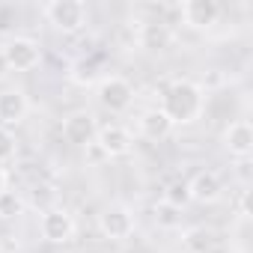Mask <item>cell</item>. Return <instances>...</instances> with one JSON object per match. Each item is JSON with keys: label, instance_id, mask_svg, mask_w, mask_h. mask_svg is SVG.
<instances>
[{"label": "cell", "instance_id": "obj_1", "mask_svg": "<svg viewBox=\"0 0 253 253\" xmlns=\"http://www.w3.org/2000/svg\"><path fill=\"white\" fill-rule=\"evenodd\" d=\"M203 104H206V92L197 81H188V78H179L173 81L167 89H164V101H161V110L167 113V119L176 125H191L194 119H200L203 113Z\"/></svg>", "mask_w": 253, "mask_h": 253}, {"label": "cell", "instance_id": "obj_2", "mask_svg": "<svg viewBox=\"0 0 253 253\" xmlns=\"http://www.w3.org/2000/svg\"><path fill=\"white\" fill-rule=\"evenodd\" d=\"M45 18L60 33H78L89 21V9L81 0H51L45 3Z\"/></svg>", "mask_w": 253, "mask_h": 253}, {"label": "cell", "instance_id": "obj_3", "mask_svg": "<svg viewBox=\"0 0 253 253\" xmlns=\"http://www.w3.org/2000/svg\"><path fill=\"white\" fill-rule=\"evenodd\" d=\"M95 98L104 110L110 113H122V110H128L131 101H134V86L128 78H122V75H104L98 84H95Z\"/></svg>", "mask_w": 253, "mask_h": 253}, {"label": "cell", "instance_id": "obj_4", "mask_svg": "<svg viewBox=\"0 0 253 253\" xmlns=\"http://www.w3.org/2000/svg\"><path fill=\"white\" fill-rule=\"evenodd\" d=\"M75 217H72V211L69 209H63V206H51V209H45L42 211V217H39V232H42V238L45 241H51V244H66V241H72L75 238Z\"/></svg>", "mask_w": 253, "mask_h": 253}, {"label": "cell", "instance_id": "obj_5", "mask_svg": "<svg viewBox=\"0 0 253 253\" xmlns=\"http://www.w3.org/2000/svg\"><path fill=\"white\" fill-rule=\"evenodd\" d=\"M134 211L128 206H107L101 214H98V232L110 241H125V238H131L134 235Z\"/></svg>", "mask_w": 253, "mask_h": 253}, {"label": "cell", "instance_id": "obj_6", "mask_svg": "<svg viewBox=\"0 0 253 253\" xmlns=\"http://www.w3.org/2000/svg\"><path fill=\"white\" fill-rule=\"evenodd\" d=\"M3 57L9 63V72H30L42 63V51H39V42L30 39V36H15L6 42L3 48Z\"/></svg>", "mask_w": 253, "mask_h": 253}, {"label": "cell", "instance_id": "obj_7", "mask_svg": "<svg viewBox=\"0 0 253 253\" xmlns=\"http://www.w3.org/2000/svg\"><path fill=\"white\" fill-rule=\"evenodd\" d=\"M92 146H98L101 155H107V158H122V155H128L134 149V134L125 128V125L110 122V125H101L98 128Z\"/></svg>", "mask_w": 253, "mask_h": 253}, {"label": "cell", "instance_id": "obj_8", "mask_svg": "<svg viewBox=\"0 0 253 253\" xmlns=\"http://www.w3.org/2000/svg\"><path fill=\"white\" fill-rule=\"evenodd\" d=\"M95 134H98V125L89 110H75L63 119V137L72 146H92Z\"/></svg>", "mask_w": 253, "mask_h": 253}, {"label": "cell", "instance_id": "obj_9", "mask_svg": "<svg viewBox=\"0 0 253 253\" xmlns=\"http://www.w3.org/2000/svg\"><path fill=\"white\" fill-rule=\"evenodd\" d=\"M179 12H182V21L188 30H209L220 18V6L214 0H185Z\"/></svg>", "mask_w": 253, "mask_h": 253}, {"label": "cell", "instance_id": "obj_10", "mask_svg": "<svg viewBox=\"0 0 253 253\" xmlns=\"http://www.w3.org/2000/svg\"><path fill=\"white\" fill-rule=\"evenodd\" d=\"M185 185H188V197L194 203H200V206H211V203H217L223 197V179L214 170H200Z\"/></svg>", "mask_w": 253, "mask_h": 253}, {"label": "cell", "instance_id": "obj_11", "mask_svg": "<svg viewBox=\"0 0 253 253\" xmlns=\"http://www.w3.org/2000/svg\"><path fill=\"white\" fill-rule=\"evenodd\" d=\"M223 146L232 158H250L253 152V125L247 119H235L223 131Z\"/></svg>", "mask_w": 253, "mask_h": 253}, {"label": "cell", "instance_id": "obj_12", "mask_svg": "<svg viewBox=\"0 0 253 253\" xmlns=\"http://www.w3.org/2000/svg\"><path fill=\"white\" fill-rule=\"evenodd\" d=\"M27 110H30V104H27V95L21 89H3L0 92V128L21 125Z\"/></svg>", "mask_w": 253, "mask_h": 253}, {"label": "cell", "instance_id": "obj_13", "mask_svg": "<svg viewBox=\"0 0 253 253\" xmlns=\"http://www.w3.org/2000/svg\"><path fill=\"white\" fill-rule=\"evenodd\" d=\"M137 42H140V48L149 51V54H164V51L173 45V30H170V24L146 21V24H140V30H137Z\"/></svg>", "mask_w": 253, "mask_h": 253}, {"label": "cell", "instance_id": "obj_14", "mask_svg": "<svg viewBox=\"0 0 253 253\" xmlns=\"http://www.w3.org/2000/svg\"><path fill=\"white\" fill-rule=\"evenodd\" d=\"M137 125H140V134H143L146 140H164V137L173 134V122L167 119V113H164L161 107H149V110H143Z\"/></svg>", "mask_w": 253, "mask_h": 253}, {"label": "cell", "instance_id": "obj_15", "mask_svg": "<svg viewBox=\"0 0 253 253\" xmlns=\"http://www.w3.org/2000/svg\"><path fill=\"white\" fill-rule=\"evenodd\" d=\"M21 211H24L21 194L6 188L3 194H0V220H15V217H21Z\"/></svg>", "mask_w": 253, "mask_h": 253}, {"label": "cell", "instance_id": "obj_16", "mask_svg": "<svg viewBox=\"0 0 253 253\" xmlns=\"http://www.w3.org/2000/svg\"><path fill=\"white\" fill-rule=\"evenodd\" d=\"M155 220H158V226H179L182 223V209H176V206L161 200L155 206Z\"/></svg>", "mask_w": 253, "mask_h": 253}, {"label": "cell", "instance_id": "obj_17", "mask_svg": "<svg viewBox=\"0 0 253 253\" xmlns=\"http://www.w3.org/2000/svg\"><path fill=\"white\" fill-rule=\"evenodd\" d=\"M15 155H18L15 134H12L9 128H0V167H3V164H9Z\"/></svg>", "mask_w": 253, "mask_h": 253}, {"label": "cell", "instance_id": "obj_18", "mask_svg": "<svg viewBox=\"0 0 253 253\" xmlns=\"http://www.w3.org/2000/svg\"><path fill=\"white\" fill-rule=\"evenodd\" d=\"M188 200H191V197H188V185H185V182H173V185L167 188V194H164V203H170V206H176V209H182Z\"/></svg>", "mask_w": 253, "mask_h": 253}, {"label": "cell", "instance_id": "obj_19", "mask_svg": "<svg viewBox=\"0 0 253 253\" xmlns=\"http://www.w3.org/2000/svg\"><path fill=\"white\" fill-rule=\"evenodd\" d=\"M238 211H241V217H250V191H244V194H241V203H238Z\"/></svg>", "mask_w": 253, "mask_h": 253}, {"label": "cell", "instance_id": "obj_20", "mask_svg": "<svg viewBox=\"0 0 253 253\" xmlns=\"http://www.w3.org/2000/svg\"><path fill=\"white\" fill-rule=\"evenodd\" d=\"M6 75H9V63L3 57V48H0V81H6Z\"/></svg>", "mask_w": 253, "mask_h": 253}, {"label": "cell", "instance_id": "obj_21", "mask_svg": "<svg viewBox=\"0 0 253 253\" xmlns=\"http://www.w3.org/2000/svg\"><path fill=\"white\" fill-rule=\"evenodd\" d=\"M6 182H9V176H6V170H3V167H0V194L6 191Z\"/></svg>", "mask_w": 253, "mask_h": 253}]
</instances>
